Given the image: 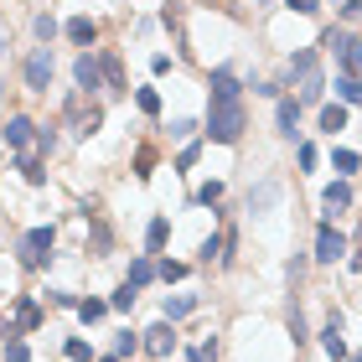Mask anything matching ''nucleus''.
<instances>
[{
  "label": "nucleus",
  "mask_w": 362,
  "mask_h": 362,
  "mask_svg": "<svg viewBox=\"0 0 362 362\" xmlns=\"http://www.w3.org/2000/svg\"><path fill=\"white\" fill-rule=\"evenodd\" d=\"M62 352H68L73 362H98V357H93V347H88L83 337H68V347H62Z\"/></svg>",
  "instance_id": "bb28decb"
},
{
  "label": "nucleus",
  "mask_w": 362,
  "mask_h": 362,
  "mask_svg": "<svg viewBox=\"0 0 362 362\" xmlns=\"http://www.w3.org/2000/svg\"><path fill=\"white\" fill-rule=\"evenodd\" d=\"M104 310H109V300H78V316H83L88 326H93V321H104Z\"/></svg>",
  "instance_id": "cd10ccee"
},
{
  "label": "nucleus",
  "mask_w": 362,
  "mask_h": 362,
  "mask_svg": "<svg viewBox=\"0 0 362 362\" xmlns=\"http://www.w3.org/2000/svg\"><path fill=\"white\" fill-rule=\"evenodd\" d=\"M16 326H21V332H37V326H42V305L31 300V295L16 300Z\"/></svg>",
  "instance_id": "2eb2a0df"
},
{
  "label": "nucleus",
  "mask_w": 362,
  "mask_h": 362,
  "mask_svg": "<svg viewBox=\"0 0 362 362\" xmlns=\"http://www.w3.org/2000/svg\"><path fill=\"white\" fill-rule=\"evenodd\" d=\"M6 362H31V347H26L21 337H11V341H6Z\"/></svg>",
  "instance_id": "2f4dec72"
},
{
  "label": "nucleus",
  "mask_w": 362,
  "mask_h": 362,
  "mask_svg": "<svg viewBox=\"0 0 362 362\" xmlns=\"http://www.w3.org/2000/svg\"><path fill=\"white\" fill-rule=\"evenodd\" d=\"M243 129H249V109H243V98H238V104H212L207 109V140L233 145Z\"/></svg>",
  "instance_id": "f257e3e1"
},
{
  "label": "nucleus",
  "mask_w": 362,
  "mask_h": 362,
  "mask_svg": "<svg viewBox=\"0 0 362 362\" xmlns=\"http://www.w3.org/2000/svg\"><path fill=\"white\" fill-rule=\"evenodd\" d=\"M290 78H300V104H321L326 78H321V62H316V52H310V47L290 57Z\"/></svg>",
  "instance_id": "f03ea898"
},
{
  "label": "nucleus",
  "mask_w": 362,
  "mask_h": 362,
  "mask_svg": "<svg viewBox=\"0 0 362 362\" xmlns=\"http://www.w3.org/2000/svg\"><path fill=\"white\" fill-rule=\"evenodd\" d=\"M321 129H326V135L347 129V104H326V109H321Z\"/></svg>",
  "instance_id": "aec40b11"
},
{
  "label": "nucleus",
  "mask_w": 362,
  "mask_h": 362,
  "mask_svg": "<svg viewBox=\"0 0 362 362\" xmlns=\"http://www.w3.org/2000/svg\"><path fill=\"white\" fill-rule=\"evenodd\" d=\"M52 47H37V52L26 57V68H21V78H26V88L31 93H47V83H52Z\"/></svg>",
  "instance_id": "39448f33"
},
{
  "label": "nucleus",
  "mask_w": 362,
  "mask_h": 362,
  "mask_svg": "<svg viewBox=\"0 0 362 362\" xmlns=\"http://www.w3.org/2000/svg\"><path fill=\"white\" fill-rule=\"evenodd\" d=\"M166 233H171V223H166V218H151V228H145V249H151V254H160Z\"/></svg>",
  "instance_id": "412c9836"
},
{
  "label": "nucleus",
  "mask_w": 362,
  "mask_h": 362,
  "mask_svg": "<svg viewBox=\"0 0 362 362\" xmlns=\"http://www.w3.org/2000/svg\"><path fill=\"white\" fill-rule=\"evenodd\" d=\"M73 78H78V88H83V93L104 88V68H98V57H93V52H78V62H73Z\"/></svg>",
  "instance_id": "9d476101"
},
{
  "label": "nucleus",
  "mask_w": 362,
  "mask_h": 362,
  "mask_svg": "<svg viewBox=\"0 0 362 362\" xmlns=\"http://www.w3.org/2000/svg\"><path fill=\"white\" fill-rule=\"evenodd\" d=\"M135 300H140V290H135V285H129V279H124V285H119V290H114V295H109V305H114V310H129V305H135Z\"/></svg>",
  "instance_id": "b1692460"
},
{
  "label": "nucleus",
  "mask_w": 362,
  "mask_h": 362,
  "mask_svg": "<svg viewBox=\"0 0 362 362\" xmlns=\"http://www.w3.org/2000/svg\"><path fill=\"white\" fill-rule=\"evenodd\" d=\"M135 347H140V337H135V332H119V341H114V357L124 362V357H135Z\"/></svg>",
  "instance_id": "7c9ffc66"
},
{
  "label": "nucleus",
  "mask_w": 362,
  "mask_h": 362,
  "mask_svg": "<svg viewBox=\"0 0 362 362\" xmlns=\"http://www.w3.org/2000/svg\"><path fill=\"white\" fill-rule=\"evenodd\" d=\"M290 332H295V341H305V310L300 305H290Z\"/></svg>",
  "instance_id": "c9c22d12"
},
{
  "label": "nucleus",
  "mask_w": 362,
  "mask_h": 362,
  "mask_svg": "<svg viewBox=\"0 0 362 362\" xmlns=\"http://www.w3.org/2000/svg\"><path fill=\"white\" fill-rule=\"evenodd\" d=\"M341 254H347V238H341L332 223H321L316 228V259H321V264H337Z\"/></svg>",
  "instance_id": "6e6552de"
},
{
  "label": "nucleus",
  "mask_w": 362,
  "mask_h": 362,
  "mask_svg": "<svg viewBox=\"0 0 362 362\" xmlns=\"http://www.w3.org/2000/svg\"><path fill=\"white\" fill-rule=\"evenodd\" d=\"M135 104H140L145 114H160V93H156V88H140V93H135Z\"/></svg>",
  "instance_id": "473e14b6"
},
{
  "label": "nucleus",
  "mask_w": 362,
  "mask_h": 362,
  "mask_svg": "<svg viewBox=\"0 0 362 362\" xmlns=\"http://www.w3.org/2000/svg\"><path fill=\"white\" fill-rule=\"evenodd\" d=\"M93 37H98V26L88 21V16H73V21H68V42H73V47H83V52H88Z\"/></svg>",
  "instance_id": "4468645a"
},
{
  "label": "nucleus",
  "mask_w": 362,
  "mask_h": 362,
  "mask_svg": "<svg viewBox=\"0 0 362 362\" xmlns=\"http://www.w3.org/2000/svg\"><path fill=\"white\" fill-rule=\"evenodd\" d=\"M68 119H73L78 135H93V129L104 124V114H98V104H88V109H83V98H68Z\"/></svg>",
  "instance_id": "9b49d317"
},
{
  "label": "nucleus",
  "mask_w": 362,
  "mask_h": 362,
  "mask_svg": "<svg viewBox=\"0 0 362 362\" xmlns=\"http://www.w3.org/2000/svg\"><path fill=\"white\" fill-rule=\"evenodd\" d=\"M207 88H212V104H238V93H243L233 68H212V83Z\"/></svg>",
  "instance_id": "0eeeda50"
},
{
  "label": "nucleus",
  "mask_w": 362,
  "mask_h": 362,
  "mask_svg": "<svg viewBox=\"0 0 362 362\" xmlns=\"http://www.w3.org/2000/svg\"><path fill=\"white\" fill-rule=\"evenodd\" d=\"M279 135H290L295 140V129H300V98H279Z\"/></svg>",
  "instance_id": "ddd939ff"
},
{
  "label": "nucleus",
  "mask_w": 362,
  "mask_h": 362,
  "mask_svg": "<svg viewBox=\"0 0 362 362\" xmlns=\"http://www.w3.org/2000/svg\"><path fill=\"white\" fill-rule=\"evenodd\" d=\"M274 197H279V187H274V181H269V187H259V192H249V207H269V202H274Z\"/></svg>",
  "instance_id": "72a5a7b5"
},
{
  "label": "nucleus",
  "mask_w": 362,
  "mask_h": 362,
  "mask_svg": "<svg viewBox=\"0 0 362 362\" xmlns=\"http://www.w3.org/2000/svg\"><path fill=\"white\" fill-rule=\"evenodd\" d=\"M16 171H21L31 187H42V181H47V171H42V160H37V156H21V160H16Z\"/></svg>",
  "instance_id": "4be33fe9"
},
{
  "label": "nucleus",
  "mask_w": 362,
  "mask_h": 362,
  "mask_svg": "<svg viewBox=\"0 0 362 362\" xmlns=\"http://www.w3.org/2000/svg\"><path fill=\"white\" fill-rule=\"evenodd\" d=\"M321 347H326V357H332V362H341V357H347V341H341V316H332V321H326Z\"/></svg>",
  "instance_id": "f8f14e48"
},
{
  "label": "nucleus",
  "mask_w": 362,
  "mask_h": 362,
  "mask_svg": "<svg viewBox=\"0 0 362 362\" xmlns=\"http://www.w3.org/2000/svg\"><path fill=\"white\" fill-rule=\"evenodd\" d=\"M341 21H362V0H347V6H341Z\"/></svg>",
  "instance_id": "a19ab883"
},
{
  "label": "nucleus",
  "mask_w": 362,
  "mask_h": 362,
  "mask_svg": "<svg viewBox=\"0 0 362 362\" xmlns=\"http://www.w3.org/2000/svg\"><path fill=\"white\" fill-rule=\"evenodd\" d=\"M98 362H119V357H98Z\"/></svg>",
  "instance_id": "c03bdc74"
},
{
  "label": "nucleus",
  "mask_w": 362,
  "mask_h": 362,
  "mask_svg": "<svg viewBox=\"0 0 362 362\" xmlns=\"http://www.w3.org/2000/svg\"><path fill=\"white\" fill-rule=\"evenodd\" d=\"M332 166H337V176H352L357 171V151H332Z\"/></svg>",
  "instance_id": "c85d7f7f"
},
{
  "label": "nucleus",
  "mask_w": 362,
  "mask_h": 362,
  "mask_svg": "<svg viewBox=\"0 0 362 362\" xmlns=\"http://www.w3.org/2000/svg\"><path fill=\"white\" fill-rule=\"evenodd\" d=\"M52 223H42V228H31V233L16 243V254H21V264L26 269H42V264H52Z\"/></svg>",
  "instance_id": "20e7f679"
},
{
  "label": "nucleus",
  "mask_w": 362,
  "mask_h": 362,
  "mask_svg": "<svg viewBox=\"0 0 362 362\" xmlns=\"http://www.w3.org/2000/svg\"><path fill=\"white\" fill-rule=\"evenodd\" d=\"M151 279H156V259H151V254L129 259V285H135V290H145V285H151Z\"/></svg>",
  "instance_id": "dca6fc26"
},
{
  "label": "nucleus",
  "mask_w": 362,
  "mask_h": 362,
  "mask_svg": "<svg viewBox=\"0 0 362 362\" xmlns=\"http://www.w3.org/2000/svg\"><path fill=\"white\" fill-rule=\"evenodd\" d=\"M321 47H332V52H337V68L347 73V78H362V42L352 37L347 26H332L321 37Z\"/></svg>",
  "instance_id": "7ed1b4c3"
},
{
  "label": "nucleus",
  "mask_w": 362,
  "mask_h": 362,
  "mask_svg": "<svg viewBox=\"0 0 362 362\" xmlns=\"http://www.w3.org/2000/svg\"><path fill=\"white\" fill-rule=\"evenodd\" d=\"M223 202V181H207V187H197V207H218Z\"/></svg>",
  "instance_id": "a878e982"
},
{
  "label": "nucleus",
  "mask_w": 362,
  "mask_h": 362,
  "mask_svg": "<svg viewBox=\"0 0 362 362\" xmlns=\"http://www.w3.org/2000/svg\"><path fill=\"white\" fill-rule=\"evenodd\" d=\"M192 129H197L192 119H171V135H176V140H187V135H192Z\"/></svg>",
  "instance_id": "79ce46f5"
},
{
  "label": "nucleus",
  "mask_w": 362,
  "mask_h": 362,
  "mask_svg": "<svg viewBox=\"0 0 362 362\" xmlns=\"http://www.w3.org/2000/svg\"><path fill=\"white\" fill-rule=\"evenodd\" d=\"M197 156H202V145H187V151L176 156V171H192V166H197Z\"/></svg>",
  "instance_id": "f704fd0d"
},
{
  "label": "nucleus",
  "mask_w": 362,
  "mask_h": 362,
  "mask_svg": "<svg viewBox=\"0 0 362 362\" xmlns=\"http://www.w3.org/2000/svg\"><path fill=\"white\" fill-rule=\"evenodd\" d=\"M321 202L332 207V212H341V207H352V187H347V181H332V187L321 192Z\"/></svg>",
  "instance_id": "6ab92c4d"
},
{
  "label": "nucleus",
  "mask_w": 362,
  "mask_h": 362,
  "mask_svg": "<svg viewBox=\"0 0 362 362\" xmlns=\"http://www.w3.org/2000/svg\"><path fill=\"white\" fill-rule=\"evenodd\" d=\"M151 166H156V151H151V145H140V156H135V171H140V176H151Z\"/></svg>",
  "instance_id": "e433bc0d"
},
{
  "label": "nucleus",
  "mask_w": 362,
  "mask_h": 362,
  "mask_svg": "<svg viewBox=\"0 0 362 362\" xmlns=\"http://www.w3.org/2000/svg\"><path fill=\"white\" fill-rule=\"evenodd\" d=\"M0 52H6V42H0Z\"/></svg>",
  "instance_id": "a18cd8bd"
},
{
  "label": "nucleus",
  "mask_w": 362,
  "mask_h": 362,
  "mask_svg": "<svg viewBox=\"0 0 362 362\" xmlns=\"http://www.w3.org/2000/svg\"><path fill=\"white\" fill-rule=\"evenodd\" d=\"M52 145H57L52 129H37V151H42V156H52Z\"/></svg>",
  "instance_id": "58836bf2"
},
{
  "label": "nucleus",
  "mask_w": 362,
  "mask_h": 362,
  "mask_svg": "<svg viewBox=\"0 0 362 362\" xmlns=\"http://www.w3.org/2000/svg\"><path fill=\"white\" fill-rule=\"evenodd\" d=\"M337 93H341V104H362V78H347V73H341V78H337Z\"/></svg>",
  "instance_id": "5701e85b"
},
{
  "label": "nucleus",
  "mask_w": 362,
  "mask_h": 362,
  "mask_svg": "<svg viewBox=\"0 0 362 362\" xmlns=\"http://www.w3.org/2000/svg\"><path fill=\"white\" fill-rule=\"evenodd\" d=\"M290 11H295V16H316L321 0H290Z\"/></svg>",
  "instance_id": "4c0bfd02"
},
{
  "label": "nucleus",
  "mask_w": 362,
  "mask_h": 362,
  "mask_svg": "<svg viewBox=\"0 0 362 362\" xmlns=\"http://www.w3.org/2000/svg\"><path fill=\"white\" fill-rule=\"evenodd\" d=\"M140 337H145L140 347L151 352V357H171V352H176V326H171L166 316H160V321L151 326V332H140Z\"/></svg>",
  "instance_id": "423d86ee"
},
{
  "label": "nucleus",
  "mask_w": 362,
  "mask_h": 362,
  "mask_svg": "<svg viewBox=\"0 0 362 362\" xmlns=\"http://www.w3.org/2000/svg\"><path fill=\"white\" fill-rule=\"evenodd\" d=\"M197 305H202V300H197V295H166V321L176 326L181 316H192Z\"/></svg>",
  "instance_id": "a211bd4d"
},
{
  "label": "nucleus",
  "mask_w": 362,
  "mask_h": 362,
  "mask_svg": "<svg viewBox=\"0 0 362 362\" xmlns=\"http://www.w3.org/2000/svg\"><path fill=\"white\" fill-rule=\"evenodd\" d=\"M98 68H104V88L124 93V68H119V57H114V52H104V57H98Z\"/></svg>",
  "instance_id": "f3484780"
},
{
  "label": "nucleus",
  "mask_w": 362,
  "mask_h": 362,
  "mask_svg": "<svg viewBox=\"0 0 362 362\" xmlns=\"http://www.w3.org/2000/svg\"><path fill=\"white\" fill-rule=\"evenodd\" d=\"M347 264H352V274H362V254H352V259H347Z\"/></svg>",
  "instance_id": "37998d69"
},
{
  "label": "nucleus",
  "mask_w": 362,
  "mask_h": 362,
  "mask_svg": "<svg viewBox=\"0 0 362 362\" xmlns=\"http://www.w3.org/2000/svg\"><path fill=\"white\" fill-rule=\"evenodd\" d=\"M31 26H37V37H42V47H47V42L57 37V16H47V11H42L37 21H31Z\"/></svg>",
  "instance_id": "c756f323"
},
{
  "label": "nucleus",
  "mask_w": 362,
  "mask_h": 362,
  "mask_svg": "<svg viewBox=\"0 0 362 362\" xmlns=\"http://www.w3.org/2000/svg\"><path fill=\"white\" fill-rule=\"evenodd\" d=\"M93 249H109V228L93 218Z\"/></svg>",
  "instance_id": "ea45409f"
},
{
  "label": "nucleus",
  "mask_w": 362,
  "mask_h": 362,
  "mask_svg": "<svg viewBox=\"0 0 362 362\" xmlns=\"http://www.w3.org/2000/svg\"><path fill=\"white\" fill-rule=\"evenodd\" d=\"M156 274L166 279V285H176V279H187V264H181V259H160V264H156Z\"/></svg>",
  "instance_id": "393cba45"
},
{
  "label": "nucleus",
  "mask_w": 362,
  "mask_h": 362,
  "mask_svg": "<svg viewBox=\"0 0 362 362\" xmlns=\"http://www.w3.org/2000/svg\"><path fill=\"white\" fill-rule=\"evenodd\" d=\"M37 129L42 124H31L26 114H11V119H6V145H11V151H26V145H37Z\"/></svg>",
  "instance_id": "1a4fd4ad"
}]
</instances>
